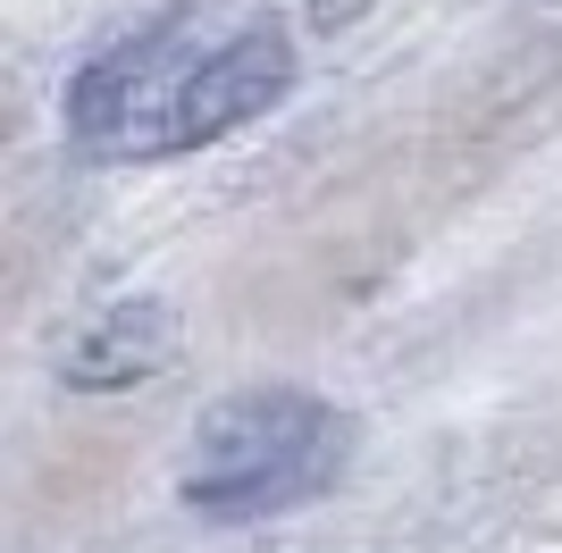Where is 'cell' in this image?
<instances>
[{
	"label": "cell",
	"instance_id": "cell-1",
	"mask_svg": "<svg viewBox=\"0 0 562 553\" xmlns=\"http://www.w3.org/2000/svg\"><path fill=\"white\" fill-rule=\"evenodd\" d=\"M361 419L336 411L328 394L311 386H252L227 394L218 411H202L193 428V470H186V504L218 529L294 511L311 495H328L352 470Z\"/></svg>",
	"mask_w": 562,
	"mask_h": 553
},
{
	"label": "cell",
	"instance_id": "cell-2",
	"mask_svg": "<svg viewBox=\"0 0 562 553\" xmlns=\"http://www.w3.org/2000/svg\"><path fill=\"white\" fill-rule=\"evenodd\" d=\"M285 92H294V43L269 18L235 25L218 43H193L186 76H177V110H168V151H193V143H218L235 126H252Z\"/></svg>",
	"mask_w": 562,
	"mask_h": 553
},
{
	"label": "cell",
	"instance_id": "cell-3",
	"mask_svg": "<svg viewBox=\"0 0 562 553\" xmlns=\"http://www.w3.org/2000/svg\"><path fill=\"white\" fill-rule=\"evenodd\" d=\"M168 352H177V311L168 302H117V311L76 327V345L59 352V369L85 394H117V386H135V377H151V369H168Z\"/></svg>",
	"mask_w": 562,
	"mask_h": 553
}]
</instances>
